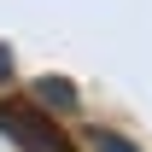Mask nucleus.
<instances>
[{
  "label": "nucleus",
  "mask_w": 152,
  "mask_h": 152,
  "mask_svg": "<svg viewBox=\"0 0 152 152\" xmlns=\"http://www.w3.org/2000/svg\"><path fill=\"white\" fill-rule=\"evenodd\" d=\"M35 105L76 111V105H82V94H76V82H64V76H41V82H35Z\"/></svg>",
  "instance_id": "obj_2"
},
{
  "label": "nucleus",
  "mask_w": 152,
  "mask_h": 152,
  "mask_svg": "<svg viewBox=\"0 0 152 152\" xmlns=\"http://www.w3.org/2000/svg\"><path fill=\"white\" fill-rule=\"evenodd\" d=\"M0 82H12V47H0Z\"/></svg>",
  "instance_id": "obj_4"
},
{
  "label": "nucleus",
  "mask_w": 152,
  "mask_h": 152,
  "mask_svg": "<svg viewBox=\"0 0 152 152\" xmlns=\"http://www.w3.org/2000/svg\"><path fill=\"white\" fill-rule=\"evenodd\" d=\"M88 146H94V152H134L129 140H123V134H111V129H94V134H88Z\"/></svg>",
  "instance_id": "obj_3"
},
{
  "label": "nucleus",
  "mask_w": 152,
  "mask_h": 152,
  "mask_svg": "<svg viewBox=\"0 0 152 152\" xmlns=\"http://www.w3.org/2000/svg\"><path fill=\"white\" fill-rule=\"evenodd\" d=\"M0 134H6L12 146H23V152H76L70 140L53 129V117H47V111L18 105V99H6V105H0Z\"/></svg>",
  "instance_id": "obj_1"
}]
</instances>
